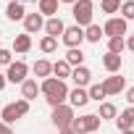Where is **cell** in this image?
<instances>
[{"label":"cell","mask_w":134,"mask_h":134,"mask_svg":"<svg viewBox=\"0 0 134 134\" xmlns=\"http://www.w3.org/2000/svg\"><path fill=\"white\" fill-rule=\"evenodd\" d=\"M40 92L45 95V100H47L50 108L63 105L66 100H69V87H66V82H60V79H55V76L42 79V82H40Z\"/></svg>","instance_id":"obj_1"},{"label":"cell","mask_w":134,"mask_h":134,"mask_svg":"<svg viewBox=\"0 0 134 134\" xmlns=\"http://www.w3.org/2000/svg\"><path fill=\"white\" fill-rule=\"evenodd\" d=\"M71 16H74L76 26H90L92 16H95V3L92 0H76L71 5Z\"/></svg>","instance_id":"obj_2"},{"label":"cell","mask_w":134,"mask_h":134,"mask_svg":"<svg viewBox=\"0 0 134 134\" xmlns=\"http://www.w3.org/2000/svg\"><path fill=\"white\" fill-rule=\"evenodd\" d=\"M74 118H76V116H74V108H71L69 103L55 105V108H53V116H50V121H53V126H55L58 131H60V129H69Z\"/></svg>","instance_id":"obj_3"},{"label":"cell","mask_w":134,"mask_h":134,"mask_svg":"<svg viewBox=\"0 0 134 134\" xmlns=\"http://www.w3.org/2000/svg\"><path fill=\"white\" fill-rule=\"evenodd\" d=\"M100 129V118L97 113H87V116H79L71 121V131L74 134H95Z\"/></svg>","instance_id":"obj_4"},{"label":"cell","mask_w":134,"mask_h":134,"mask_svg":"<svg viewBox=\"0 0 134 134\" xmlns=\"http://www.w3.org/2000/svg\"><path fill=\"white\" fill-rule=\"evenodd\" d=\"M60 40H63V45L66 47H79L82 42H84V29L82 26H66L63 29V34H60Z\"/></svg>","instance_id":"obj_5"},{"label":"cell","mask_w":134,"mask_h":134,"mask_svg":"<svg viewBox=\"0 0 134 134\" xmlns=\"http://www.w3.org/2000/svg\"><path fill=\"white\" fill-rule=\"evenodd\" d=\"M103 34H108V40H110V37H124V34H126V21H124L121 16H110V19L103 24Z\"/></svg>","instance_id":"obj_6"},{"label":"cell","mask_w":134,"mask_h":134,"mask_svg":"<svg viewBox=\"0 0 134 134\" xmlns=\"http://www.w3.org/2000/svg\"><path fill=\"white\" fill-rule=\"evenodd\" d=\"M26 74H29V66H26L24 60H13V63L8 66V71H5V79L13 82V84H21V82L26 79Z\"/></svg>","instance_id":"obj_7"},{"label":"cell","mask_w":134,"mask_h":134,"mask_svg":"<svg viewBox=\"0 0 134 134\" xmlns=\"http://www.w3.org/2000/svg\"><path fill=\"white\" fill-rule=\"evenodd\" d=\"M71 82L76 87H90L92 84V71L87 66H76V69H71Z\"/></svg>","instance_id":"obj_8"},{"label":"cell","mask_w":134,"mask_h":134,"mask_svg":"<svg viewBox=\"0 0 134 134\" xmlns=\"http://www.w3.org/2000/svg\"><path fill=\"white\" fill-rule=\"evenodd\" d=\"M40 29H45V19H42L40 13H26V16H24V32L32 37V34H37Z\"/></svg>","instance_id":"obj_9"},{"label":"cell","mask_w":134,"mask_h":134,"mask_svg":"<svg viewBox=\"0 0 134 134\" xmlns=\"http://www.w3.org/2000/svg\"><path fill=\"white\" fill-rule=\"evenodd\" d=\"M100 87H103L105 97H108V95H121V90L126 87V79H124V76H108Z\"/></svg>","instance_id":"obj_10"},{"label":"cell","mask_w":134,"mask_h":134,"mask_svg":"<svg viewBox=\"0 0 134 134\" xmlns=\"http://www.w3.org/2000/svg\"><path fill=\"white\" fill-rule=\"evenodd\" d=\"M87 103H90V95H87L84 87H74V90H69V105H71V108H84Z\"/></svg>","instance_id":"obj_11"},{"label":"cell","mask_w":134,"mask_h":134,"mask_svg":"<svg viewBox=\"0 0 134 134\" xmlns=\"http://www.w3.org/2000/svg\"><path fill=\"white\" fill-rule=\"evenodd\" d=\"M37 95H42V92H40V82H37V79H24V82H21V97L32 103Z\"/></svg>","instance_id":"obj_12"},{"label":"cell","mask_w":134,"mask_h":134,"mask_svg":"<svg viewBox=\"0 0 134 134\" xmlns=\"http://www.w3.org/2000/svg\"><path fill=\"white\" fill-rule=\"evenodd\" d=\"M24 16H26V11H24V5L19 3V0H11V3L5 5V19L8 21H24Z\"/></svg>","instance_id":"obj_13"},{"label":"cell","mask_w":134,"mask_h":134,"mask_svg":"<svg viewBox=\"0 0 134 134\" xmlns=\"http://www.w3.org/2000/svg\"><path fill=\"white\" fill-rule=\"evenodd\" d=\"M63 29H66V24H63L58 16H53V19L45 21V34H47V37H55V40H58V34H63Z\"/></svg>","instance_id":"obj_14"},{"label":"cell","mask_w":134,"mask_h":134,"mask_svg":"<svg viewBox=\"0 0 134 134\" xmlns=\"http://www.w3.org/2000/svg\"><path fill=\"white\" fill-rule=\"evenodd\" d=\"M116 126H118V131H126V129H131V126H134V108H126V110H121V116H116Z\"/></svg>","instance_id":"obj_15"},{"label":"cell","mask_w":134,"mask_h":134,"mask_svg":"<svg viewBox=\"0 0 134 134\" xmlns=\"http://www.w3.org/2000/svg\"><path fill=\"white\" fill-rule=\"evenodd\" d=\"M32 71H34V76H37V79H47V76H53V63H50V60H45V58H40V60L32 66Z\"/></svg>","instance_id":"obj_16"},{"label":"cell","mask_w":134,"mask_h":134,"mask_svg":"<svg viewBox=\"0 0 134 134\" xmlns=\"http://www.w3.org/2000/svg\"><path fill=\"white\" fill-rule=\"evenodd\" d=\"M121 63H124L121 55H113V53H105V55H103V69L110 71V74H118V71H121Z\"/></svg>","instance_id":"obj_17"},{"label":"cell","mask_w":134,"mask_h":134,"mask_svg":"<svg viewBox=\"0 0 134 134\" xmlns=\"http://www.w3.org/2000/svg\"><path fill=\"white\" fill-rule=\"evenodd\" d=\"M21 116H19V110H16V105L13 103H8L3 110H0V124H5V126H11V124H16Z\"/></svg>","instance_id":"obj_18"},{"label":"cell","mask_w":134,"mask_h":134,"mask_svg":"<svg viewBox=\"0 0 134 134\" xmlns=\"http://www.w3.org/2000/svg\"><path fill=\"white\" fill-rule=\"evenodd\" d=\"M63 60L69 63L71 69H76V66H84V53H82V47H69V53H66Z\"/></svg>","instance_id":"obj_19"},{"label":"cell","mask_w":134,"mask_h":134,"mask_svg":"<svg viewBox=\"0 0 134 134\" xmlns=\"http://www.w3.org/2000/svg\"><path fill=\"white\" fill-rule=\"evenodd\" d=\"M13 50L21 53V55L29 53V50H32V37H29L26 32H24V34H16V40H13Z\"/></svg>","instance_id":"obj_20"},{"label":"cell","mask_w":134,"mask_h":134,"mask_svg":"<svg viewBox=\"0 0 134 134\" xmlns=\"http://www.w3.org/2000/svg\"><path fill=\"white\" fill-rule=\"evenodd\" d=\"M53 74H55V79H60V82H63V79H69V76H71V66L60 58V60H55V63H53Z\"/></svg>","instance_id":"obj_21"},{"label":"cell","mask_w":134,"mask_h":134,"mask_svg":"<svg viewBox=\"0 0 134 134\" xmlns=\"http://www.w3.org/2000/svg\"><path fill=\"white\" fill-rule=\"evenodd\" d=\"M40 16H58V0H40Z\"/></svg>","instance_id":"obj_22"},{"label":"cell","mask_w":134,"mask_h":134,"mask_svg":"<svg viewBox=\"0 0 134 134\" xmlns=\"http://www.w3.org/2000/svg\"><path fill=\"white\" fill-rule=\"evenodd\" d=\"M84 40H87V42H95V45H97V42L103 40V26H100V24H90V26L84 29Z\"/></svg>","instance_id":"obj_23"},{"label":"cell","mask_w":134,"mask_h":134,"mask_svg":"<svg viewBox=\"0 0 134 134\" xmlns=\"http://www.w3.org/2000/svg\"><path fill=\"white\" fill-rule=\"evenodd\" d=\"M116 116H118V110H116L113 103H100V110H97V118H100V121H105V118H116Z\"/></svg>","instance_id":"obj_24"},{"label":"cell","mask_w":134,"mask_h":134,"mask_svg":"<svg viewBox=\"0 0 134 134\" xmlns=\"http://www.w3.org/2000/svg\"><path fill=\"white\" fill-rule=\"evenodd\" d=\"M124 47H126V40H124V37H110V40H108V53L121 55V53H124Z\"/></svg>","instance_id":"obj_25"},{"label":"cell","mask_w":134,"mask_h":134,"mask_svg":"<svg viewBox=\"0 0 134 134\" xmlns=\"http://www.w3.org/2000/svg\"><path fill=\"white\" fill-rule=\"evenodd\" d=\"M40 50H42V53H55V50H58V40L45 34V37L40 40Z\"/></svg>","instance_id":"obj_26"},{"label":"cell","mask_w":134,"mask_h":134,"mask_svg":"<svg viewBox=\"0 0 134 134\" xmlns=\"http://www.w3.org/2000/svg\"><path fill=\"white\" fill-rule=\"evenodd\" d=\"M118 13H121L124 21H131V19H134V0H126V3H121Z\"/></svg>","instance_id":"obj_27"},{"label":"cell","mask_w":134,"mask_h":134,"mask_svg":"<svg viewBox=\"0 0 134 134\" xmlns=\"http://www.w3.org/2000/svg\"><path fill=\"white\" fill-rule=\"evenodd\" d=\"M100 8H103V13H118L121 0H100Z\"/></svg>","instance_id":"obj_28"},{"label":"cell","mask_w":134,"mask_h":134,"mask_svg":"<svg viewBox=\"0 0 134 134\" xmlns=\"http://www.w3.org/2000/svg\"><path fill=\"white\" fill-rule=\"evenodd\" d=\"M87 95H90V100H97V103H100V100L105 97V92H103V87H100V84H90Z\"/></svg>","instance_id":"obj_29"},{"label":"cell","mask_w":134,"mask_h":134,"mask_svg":"<svg viewBox=\"0 0 134 134\" xmlns=\"http://www.w3.org/2000/svg\"><path fill=\"white\" fill-rule=\"evenodd\" d=\"M13 105H16V110H19V116H26V113H29V100H24V97H19V100H16Z\"/></svg>","instance_id":"obj_30"},{"label":"cell","mask_w":134,"mask_h":134,"mask_svg":"<svg viewBox=\"0 0 134 134\" xmlns=\"http://www.w3.org/2000/svg\"><path fill=\"white\" fill-rule=\"evenodd\" d=\"M11 63H13V58H11V50L0 47V66H11Z\"/></svg>","instance_id":"obj_31"},{"label":"cell","mask_w":134,"mask_h":134,"mask_svg":"<svg viewBox=\"0 0 134 134\" xmlns=\"http://www.w3.org/2000/svg\"><path fill=\"white\" fill-rule=\"evenodd\" d=\"M126 100H129V105L134 108V87H129V90H126Z\"/></svg>","instance_id":"obj_32"},{"label":"cell","mask_w":134,"mask_h":134,"mask_svg":"<svg viewBox=\"0 0 134 134\" xmlns=\"http://www.w3.org/2000/svg\"><path fill=\"white\" fill-rule=\"evenodd\" d=\"M0 134H13V129H11V126H5V124H0Z\"/></svg>","instance_id":"obj_33"},{"label":"cell","mask_w":134,"mask_h":134,"mask_svg":"<svg viewBox=\"0 0 134 134\" xmlns=\"http://www.w3.org/2000/svg\"><path fill=\"white\" fill-rule=\"evenodd\" d=\"M5 84H8V79H5V74H0V92L5 90Z\"/></svg>","instance_id":"obj_34"},{"label":"cell","mask_w":134,"mask_h":134,"mask_svg":"<svg viewBox=\"0 0 134 134\" xmlns=\"http://www.w3.org/2000/svg\"><path fill=\"white\" fill-rule=\"evenodd\" d=\"M126 47H129V50H131V53H134V34H131V37H129V40H126Z\"/></svg>","instance_id":"obj_35"},{"label":"cell","mask_w":134,"mask_h":134,"mask_svg":"<svg viewBox=\"0 0 134 134\" xmlns=\"http://www.w3.org/2000/svg\"><path fill=\"white\" fill-rule=\"evenodd\" d=\"M58 134H74V131H71V126H69V129H60Z\"/></svg>","instance_id":"obj_36"},{"label":"cell","mask_w":134,"mask_h":134,"mask_svg":"<svg viewBox=\"0 0 134 134\" xmlns=\"http://www.w3.org/2000/svg\"><path fill=\"white\" fill-rule=\"evenodd\" d=\"M58 3H69V5H74V3H76V0H58Z\"/></svg>","instance_id":"obj_37"},{"label":"cell","mask_w":134,"mask_h":134,"mask_svg":"<svg viewBox=\"0 0 134 134\" xmlns=\"http://www.w3.org/2000/svg\"><path fill=\"white\" fill-rule=\"evenodd\" d=\"M121 134H134V131H131V129H126V131H121Z\"/></svg>","instance_id":"obj_38"},{"label":"cell","mask_w":134,"mask_h":134,"mask_svg":"<svg viewBox=\"0 0 134 134\" xmlns=\"http://www.w3.org/2000/svg\"><path fill=\"white\" fill-rule=\"evenodd\" d=\"M19 3H21V5H26V3H29V0H19Z\"/></svg>","instance_id":"obj_39"},{"label":"cell","mask_w":134,"mask_h":134,"mask_svg":"<svg viewBox=\"0 0 134 134\" xmlns=\"http://www.w3.org/2000/svg\"><path fill=\"white\" fill-rule=\"evenodd\" d=\"M0 34H3V32H0Z\"/></svg>","instance_id":"obj_40"},{"label":"cell","mask_w":134,"mask_h":134,"mask_svg":"<svg viewBox=\"0 0 134 134\" xmlns=\"http://www.w3.org/2000/svg\"><path fill=\"white\" fill-rule=\"evenodd\" d=\"M8 3H11V0H8Z\"/></svg>","instance_id":"obj_41"},{"label":"cell","mask_w":134,"mask_h":134,"mask_svg":"<svg viewBox=\"0 0 134 134\" xmlns=\"http://www.w3.org/2000/svg\"><path fill=\"white\" fill-rule=\"evenodd\" d=\"M95 134H97V131H95Z\"/></svg>","instance_id":"obj_42"}]
</instances>
